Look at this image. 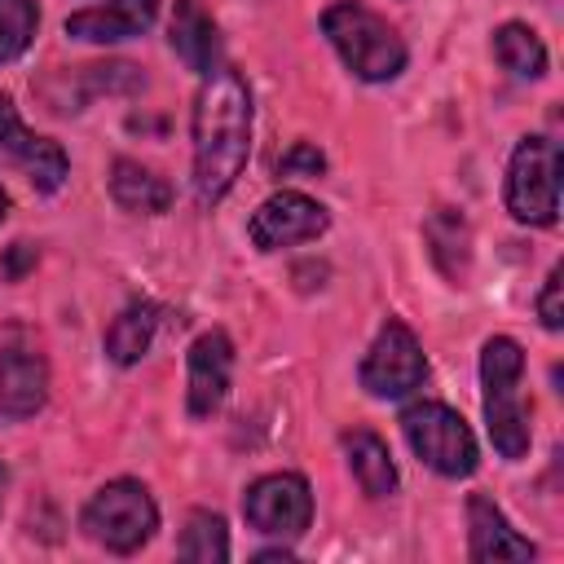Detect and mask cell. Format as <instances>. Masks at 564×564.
I'll return each mask as SVG.
<instances>
[{
	"label": "cell",
	"instance_id": "obj_1",
	"mask_svg": "<svg viewBox=\"0 0 564 564\" xmlns=\"http://www.w3.org/2000/svg\"><path fill=\"white\" fill-rule=\"evenodd\" d=\"M194 198L216 207L251 154V88L234 66H212L194 97Z\"/></svg>",
	"mask_w": 564,
	"mask_h": 564
},
{
	"label": "cell",
	"instance_id": "obj_2",
	"mask_svg": "<svg viewBox=\"0 0 564 564\" xmlns=\"http://www.w3.org/2000/svg\"><path fill=\"white\" fill-rule=\"evenodd\" d=\"M524 379V348L511 335H494L480 348V388H485V427L502 458L529 454V414L520 401Z\"/></svg>",
	"mask_w": 564,
	"mask_h": 564
},
{
	"label": "cell",
	"instance_id": "obj_3",
	"mask_svg": "<svg viewBox=\"0 0 564 564\" xmlns=\"http://www.w3.org/2000/svg\"><path fill=\"white\" fill-rule=\"evenodd\" d=\"M322 31L344 57V66L366 84H383L405 70V40L397 35V26H388L379 13H370L357 0L330 4L322 13Z\"/></svg>",
	"mask_w": 564,
	"mask_h": 564
},
{
	"label": "cell",
	"instance_id": "obj_4",
	"mask_svg": "<svg viewBox=\"0 0 564 564\" xmlns=\"http://www.w3.org/2000/svg\"><path fill=\"white\" fill-rule=\"evenodd\" d=\"M79 524H84V533H88L97 546H106V551H115V555H132V551H141V546L154 538V529H159V507H154V498H150V489H145L141 480H128V476H123V480L101 485V489L88 498Z\"/></svg>",
	"mask_w": 564,
	"mask_h": 564
},
{
	"label": "cell",
	"instance_id": "obj_5",
	"mask_svg": "<svg viewBox=\"0 0 564 564\" xmlns=\"http://www.w3.org/2000/svg\"><path fill=\"white\" fill-rule=\"evenodd\" d=\"M401 432L410 441V449L441 476L458 480L476 471V436L463 423L458 410L441 405V401H414L401 414Z\"/></svg>",
	"mask_w": 564,
	"mask_h": 564
},
{
	"label": "cell",
	"instance_id": "obj_6",
	"mask_svg": "<svg viewBox=\"0 0 564 564\" xmlns=\"http://www.w3.org/2000/svg\"><path fill=\"white\" fill-rule=\"evenodd\" d=\"M507 212L520 225H555L560 216V145L524 137L507 167Z\"/></svg>",
	"mask_w": 564,
	"mask_h": 564
},
{
	"label": "cell",
	"instance_id": "obj_7",
	"mask_svg": "<svg viewBox=\"0 0 564 564\" xmlns=\"http://www.w3.org/2000/svg\"><path fill=\"white\" fill-rule=\"evenodd\" d=\"M48 397V361L26 326H0V423L31 419Z\"/></svg>",
	"mask_w": 564,
	"mask_h": 564
},
{
	"label": "cell",
	"instance_id": "obj_8",
	"mask_svg": "<svg viewBox=\"0 0 564 564\" xmlns=\"http://www.w3.org/2000/svg\"><path fill=\"white\" fill-rule=\"evenodd\" d=\"M423 375H427V357H423L414 330L401 317H388L379 326L366 361H361V388L370 397H388L392 401V397L414 392L423 383Z\"/></svg>",
	"mask_w": 564,
	"mask_h": 564
},
{
	"label": "cell",
	"instance_id": "obj_9",
	"mask_svg": "<svg viewBox=\"0 0 564 564\" xmlns=\"http://www.w3.org/2000/svg\"><path fill=\"white\" fill-rule=\"evenodd\" d=\"M242 516L256 533L264 538H300L313 520V494H308V480L295 476V471H273V476H260L247 494H242Z\"/></svg>",
	"mask_w": 564,
	"mask_h": 564
},
{
	"label": "cell",
	"instance_id": "obj_10",
	"mask_svg": "<svg viewBox=\"0 0 564 564\" xmlns=\"http://www.w3.org/2000/svg\"><path fill=\"white\" fill-rule=\"evenodd\" d=\"M330 216L317 198L300 194V189H282L273 198H264L247 225L251 242L260 251H278V247H295V242H313L317 234H326Z\"/></svg>",
	"mask_w": 564,
	"mask_h": 564
},
{
	"label": "cell",
	"instance_id": "obj_11",
	"mask_svg": "<svg viewBox=\"0 0 564 564\" xmlns=\"http://www.w3.org/2000/svg\"><path fill=\"white\" fill-rule=\"evenodd\" d=\"M0 163H18L40 194H53L66 181V154H62V145L48 141V137L26 132L22 119H18V110H13V101L4 93H0Z\"/></svg>",
	"mask_w": 564,
	"mask_h": 564
},
{
	"label": "cell",
	"instance_id": "obj_12",
	"mask_svg": "<svg viewBox=\"0 0 564 564\" xmlns=\"http://www.w3.org/2000/svg\"><path fill=\"white\" fill-rule=\"evenodd\" d=\"M229 375H234V344L225 330H203L189 344V414L207 419L220 410L229 397Z\"/></svg>",
	"mask_w": 564,
	"mask_h": 564
},
{
	"label": "cell",
	"instance_id": "obj_13",
	"mask_svg": "<svg viewBox=\"0 0 564 564\" xmlns=\"http://www.w3.org/2000/svg\"><path fill=\"white\" fill-rule=\"evenodd\" d=\"M467 555L476 564H498V560H533V542L520 538L507 516L494 507V498L471 494L467 498Z\"/></svg>",
	"mask_w": 564,
	"mask_h": 564
},
{
	"label": "cell",
	"instance_id": "obj_14",
	"mask_svg": "<svg viewBox=\"0 0 564 564\" xmlns=\"http://www.w3.org/2000/svg\"><path fill=\"white\" fill-rule=\"evenodd\" d=\"M159 18V0H106L97 9H79L66 18V35L88 44H115L150 31Z\"/></svg>",
	"mask_w": 564,
	"mask_h": 564
},
{
	"label": "cell",
	"instance_id": "obj_15",
	"mask_svg": "<svg viewBox=\"0 0 564 564\" xmlns=\"http://www.w3.org/2000/svg\"><path fill=\"white\" fill-rule=\"evenodd\" d=\"M167 40H172L176 57H181L189 70L207 75V70L216 66L220 35H216V22H212V13L203 9V0H176V9H172V26H167Z\"/></svg>",
	"mask_w": 564,
	"mask_h": 564
},
{
	"label": "cell",
	"instance_id": "obj_16",
	"mask_svg": "<svg viewBox=\"0 0 564 564\" xmlns=\"http://www.w3.org/2000/svg\"><path fill=\"white\" fill-rule=\"evenodd\" d=\"M110 198L132 216H159L172 207V185L159 172L141 167L137 159H115L110 163Z\"/></svg>",
	"mask_w": 564,
	"mask_h": 564
},
{
	"label": "cell",
	"instance_id": "obj_17",
	"mask_svg": "<svg viewBox=\"0 0 564 564\" xmlns=\"http://www.w3.org/2000/svg\"><path fill=\"white\" fill-rule=\"evenodd\" d=\"M163 326V308L154 300H132L110 326H106V357L115 366H132L150 352L154 335Z\"/></svg>",
	"mask_w": 564,
	"mask_h": 564
},
{
	"label": "cell",
	"instance_id": "obj_18",
	"mask_svg": "<svg viewBox=\"0 0 564 564\" xmlns=\"http://www.w3.org/2000/svg\"><path fill=\"white\" fill-rule=\"evenodd\" d=\"M344 454H348V467H352L361 494H370V498H392V494H397L392 454H388V445H383L375 432H366V427L348 432V436H344Z\"/></svg>",
	"mask_w": 564,
	"mask_h": 564
},
{
	"label": "cell",
	"instance_id": "obj_19",
	"mask_svg": "<svg viewBox=\"0 0 564 564\" xmlns=\"http://www.w3.org/2000/svg\"><path fill=\"white\" fill-rule=\"evenodd\" d=\"M427 247H432V260L441 264L445 278H463L467 264H471V238H467V220L454 212V207H436L427 216Z\"/></svg>",
	"mask_w": 564,
	"mask_h": 564
},
{
	"label": "cell",
	"instance_id": "obj_20",
	"mask_svg": "<svg viewBox=\"0 0 564 564\" xmlns=\"http://www.w3.org/2000/svg\"><path fill=\"white\" fill-rule=\"evenodd\" d=\"M494 57L520 75V79H538L546 75V44L538 40V31H529L524 22H502L494 31Z\"/></svg>",
	"mask_w": 564,
	"mask_h": 564
},
{
	"label": "cell",
	"instance_id": "obj_21",
	"mask_svg": "<svg viewBox=\"0 0 564 564\" xmlns=\"http://www.w3.org/2000/svg\"><path fill=\"white\" fill-rule=\"evenodd\" d=\"M176 555L189 560V564H225L229 560L225 520L216 511H189V520L181 529V542H176Z\"/></svg>",
	"mask_w": 564,
	"mask_h": 564
},
{
	"label": "cell",
	"instance_id": "obj_22",
	"mask_svg": "<svg viewBox=\"0 0 564 564\" xmlns=\"http://www.w3.org/2000/svg\"><path fill=\"white\" fill-rule=\"evenodd\" d=\"M35 22H40L35 0H0V62H13L26 53Z\"/></svg>",
	"mask_w": 564,
	"mask_h": 564
},
{
	"label": "cell",
	"instance_id": "obj_23",
	"mask_svg": "<svg viewBox=\"0 0 564 564\" xmlns=\"http://www.w3.org/2000/svg\"><path fill=\"white\" fill-rule=\"evenodd\" d=\"M317 172H326V154L313 141H295L278 159V176H317Z\"/></svg>",
	"mask_w": 564,
	"mask_h": 564
},
{
	"label": "cell",
	"instance_id": "obj_24",
	"mask_svg": "<svg viewBox=\"0 0 564 564\" xmlns=\"http://www.w3.org/2000/svg\"><path fill=\"white\" fill-rule=\"evenodd\" d=\"M564 278V269H551L546 273V282H542V291H538V317H542V326L546 330H560L564 326V308H560V282Z\"/></svg>",
	"mask_w": 564,
	"mask_h": 564
},
{
	"label": "cell",
	"instance_id": "obj_25",
	"mask_svg": "<svg viewBox=\"0 0 564 564\" xmlns=\"http://www.w3.org/2000/svg\"><path fill=\"white\" fill-rule=\"evenodd\" d=\"M26 264H35V247H31V242H13V251H9V273L18 278Z\"/></svg>",
	"mask_w": 564,
	"mask_h": 564
},
{
	"label": "cell",
	"instance_id": "obj_26",
	"mask_svg": "<svg viewBox=\"0 0 564 564\" xmlns=\"http://www.w3.org/2000/svg\"><path fill=\"white\" fill-rule=\"evenodd\" d=\"M9 216V194H4V185H0V220Z\"/></svg>",
	"mask_w": 564,
	"mask_h": 564
},
{
	"label": "cell",
	"instance_id": "obj_27",
	"mask_svg": "<svg viewBox=\"0 0 564 564\" xmlns=\"http://www.w3.org/2000/svg\"><path fill=\"white\" fill-rule=\"evenodd\" d=\"M0 502H4V467H0Z\"/></svg>",
	"mask_w": 564,
	"mask_h": 564
}]
</instances>
